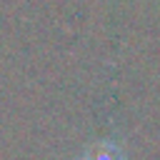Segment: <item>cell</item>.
<instances>
[{"instance_id":"obj_1","label":"cell","mask_w":160,"mask_h":160,"mask_svg":"<svg viewBox=\"0 0 160 160\" xmlns=\"http://www.w3.org/2000/svg\"><path fill=\"white\" fill-rule=\"evenodd\" d=\"M85 160H122V155H120V150H115L112 145H98L95 150L88 152Z\"/></svg>"}]
</instances>
